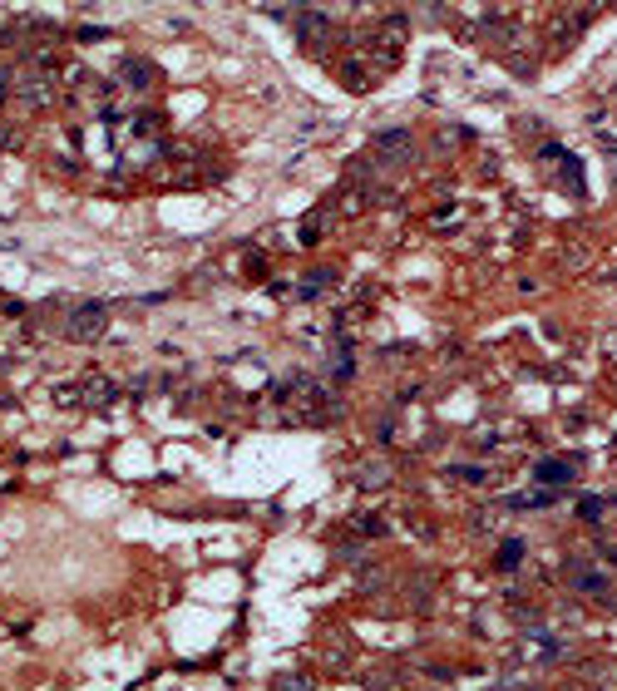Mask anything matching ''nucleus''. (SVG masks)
<instances>
[{"label":"nucleus","instance_id":"4","mask_svg":"<svg viewBox=\"0 0 617 691\" xmlns=\"http://www.w3.org/2000/svg\"><path fill=\"white\" fill-rule=\"evenodd\" d=\"M538 479H553V484H568V479H573V469H568V464H538Z\"/></svg>","mask_w":617,"mask_h":691},{"label":"nucleus","instance_id":"1","mask_svg":"<svg viewBox=\"0 0 617 691\" xmlns=\"http://www.w3.org/2000/svg\"><path fill=\"white\" fill-rule=\"evenodd\" d=\"M104 326H109V306L104 301H89V306H75L70 311V336L75 341H99Z\"/></svg>","mask_w":617,"mask_h":691},{"label":"nucleus","instance_id":"3","mask_svg":"<svg viewBox=\"0 0 617 691\" xmlns=\"http://www.w3.org/2000/svg\"><path fill=\"white\" fill-rule=\"evenodd\" d=\"M84 400H89V405H104V400H114V386H109V381H99V376H94V381H89V386H84Z\"/></svg>","mask_w":617,"mask_h":691},{"label":"nucleus","instance_id":"2","mask_svg":"<svg viewBox=\"0 0 617 691\" xmlns=\"http://www.w3.org/2000/svg\"><path fill=\"white\" fill-rule=\"evenodd\" d=\"M381 148L395 153V158H410V134H405V129H386V134H381Z\"/></svg>","mask_w":617,"mask_h":691}]
</instances>
